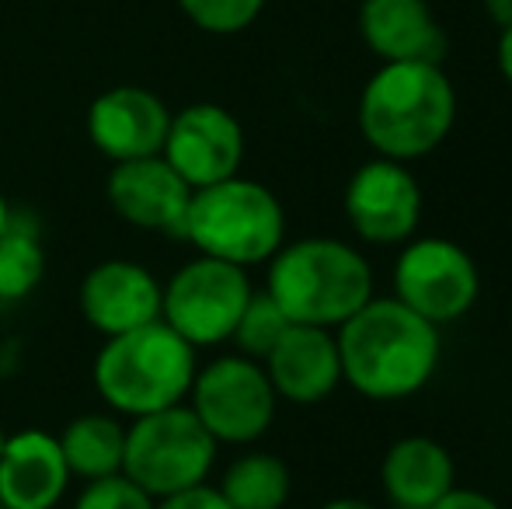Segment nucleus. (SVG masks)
<instances>
[{"instance_id": "5", "label": "nucleus", "mask_w": 512, "mask_h": 509, "mask_svg": "<svg viewBox=\"0 0 512 509\" xmlns=\"http://www.w3.org/2000/svg\"><path fill=\"white\" fill-rule=\"evenodd\" d=\"M182 238L199 255L251 269L286 245V210L262 182L234 175L192 192Z\"/></svg>"}, {"instance_id": "25", "label": "nucleus", "mask_w": 512, "mask_h": 509, "mask_svg": "<svg viewBox=\"0 0 512 509\" xmlns=\"http://www.w3.org/2000/svg\"><path fill=\"white\" fill-rule=\"evenodd\" d=\"M154 509H230L227 499L220 496L216 485H192V489H182L175 496L157 499Z\"/></svg>"}, {"instance_id": "1", "label": "nucleus", "mask_w": 512, "mask_h": 509, "mask_svg": "<svg viewBox=\"0 0 512 509\" xmlns=\"http://www.w3.org/2000/svg\"><path fill=\"white\" fill-rule=\"evenodd\" d=\"M342 381L370 401H401L436 377L439 328L398 297H370L335 328Z\"/></svg>"}, {"instance_id": "16", "label": "nucleus", "mask_w": 512, "mask_h": 509, "mask_svg": "<svg viewBox=\"0 0 512 509\" xmlns=\"http://www.w3.org/2000/svg\"><path fill=\"white\" fill-rule=\"evenodd\" d=\"M70 468L60 436L46 429H21L7 436L0 454V506L4 509H53L67 496Z\"/></svg>"}, {"instance_id": "4", "label": "nucleus", "mask_w": 512, "mask_h": 509, "mask_svg": "<svg viewBox=\"0 0 512 509\" xmlns=\"http://www.w3.org/2000/svg\"><path fill=\"white\" fill-rule=\"evenodd\" d=\"M196 370V346L164 321H150L105 342L95 360V387L115 415L140 419L182 405Z\"/></svg>"}, {"instance_id": "15", "label": "nucleus", "mask_w": 512, "mask_h": 509, "mask_svg": "<svg viewBox=\"0 0 512 509\" xmlns=\"http://www.w3.org/2000/svg\"><path fill=\"white\" fill-rule=\"evenodd\" d=\"M262 367L279 398L293 405H317L342 384V356L331 328L290 325Z\"/></svg>"}, {"instance_id": "21", "label": "nucleus", "mask_w": 512, "mask_h": 509, "mask_svg": "<svg viewBox=\"0 0 512 509\" xmlns=\"http://www.w3.org/2000/svg\"><path fill=\"white\" fill-rule=\"evenodd\" d=\"M46 276V252L32 227L18 217L0 234V304L25 300Z\"/></svg>"}, {"instance_id": "22", "label": "nucleus", "mask_w": 512, "mask_h": 509, "mask_svg": "<svg viewBox=\"0 0 512 509\" xmlns=\"http://www.w3.org/2000/svg\"><path fill=\"white\" fill-rule=\"evenodd\" d=\"M286 328H290V318H286L276 300L262 290V293H251V300H248V307H244L230 342H237V353L241 356H251V360L262 363L265 356L272 353V346L283 339Z\"/></svg>"}, {"instance_id": "17", "label": "nucleus", "mask_w": 512, "mask_h": 509, "mask_svg": "<svg viewBox=\"0 0 512 509\" xmlns=\"http://www.w3.org/2000/svg\"><path fill=\"white\" fill-rule=\"evenodd\" d=\"M359 32L384 63H443L446 56V32L425 0H363Z\"/></svg>"}, {"instance_id": "14", "label": "nucleus", "mask_w": 512, "mask_h": 509, "mask_svg": "<svg viewBox=\"0 0 512 509\" xmlns=\"http://www.w3.org/2000/svg\"><path fill=\"white\" fill-rule=\"evenodd\" d=\"M164 286L133 258H105L81 279V314L105 339L161 321Z\"/></svg>"}, {"instance_id": "19", "label": "nucleus", "mask_w": 512, "mask_h": 509, "mask_svg": "<svg viewBox=\"0 0 512 509\" xmlns=\"http://www.w3.org/2000/svg\"><path fill=\"white\" fill-rule=\"evenodd\" d=\"M60 447L74 478L95 482V478L119 475L122 454H126V426L105 412L77 415L60 433Z\"/></svg>"}, {"instance_id": "3", "label": "nucleus", "mask_w": 512, "mask_h": 509, "mask_svg": "<svg viewBox=\"0 0 512 509\" xmlns=\"http://www.w3.org/2000/svg\"><path fill=\"white\" fill-rule=\"evenodd\" d=\"M265 293L290 325L335 332L373 297V269L363 252L338 238H300L269 258Z\"/></svg>"}, {"instance_id": "20", "label": "nucleus", "mask_w": 512, "mask_h": 509, "mask_svg": "<svg viewBox=\"0 0 512 509\" xmlns=\"http://www.w3.org/2000/svg\"><path fill=\"white\" fill-rule=\"evenodd\" d=\"M216 489L230 509H283L290 503L293 475L283 457L269 450H248L230 461Z\"/></svg>"}, {"instance_id": "31", "label": "nucleus", "mask_w": 512, "mask_h": 509, "mask_svg": "<svg viewBox=\"0 0 512 509\" xmlns=\"http://www.w3.org/2000/svg\"><path fill=\"white\" fill-rule=\"evenodd\" d=\"M4 443H7V433L0 429V454H4Z\"/></svg>"}, {"instance_id": "24", "label": "nucleus", "mask_w": 512, "mask_h": 509, "mask_svg": "<svg viewBox=\"0 0 512 509\" xmlns=\"http://www.w3.org/2000/svg\"><path fill=\"white\" fill-rule=\"evenodd\" d=\"M157 499L147 496L133 478L108 475V478H95L81 489L74 509H154Z\"/></svg>"}, {"instance_id": "28", "label": "nucleus", "mask_w": 512, "mask_h": 509, "mask_svg": "<svg viewBox=\"0 0 512 509\" xmlns=\"http://www.w3.org/2000/svg\"><path fill=\"white\" fill-rule=\"evenodd\" d=\"M485 14L499 28H509L512 25V0H485Z\"/></svg>"}, {"instance_id": "27", "label": "nucleus", "mask_w": 512, "mask_h": 509, "mask_svg": "<svg viewBox=\"0 0 512 509\" xmlns=\"http://www.w3.org/2000/svg\"><path fill=\"white\" fill-rule=\"evenodd\" d=\"M499 70L512 88V25L502 28V35H499Z\"/></svg>"}, {"instance_id": "26", "label": "nucleus", "mask_w": 512, "mask_h": 509, "mask_svg": "<svg viewBox=\"0 0 512 509\" xmlns=\"http://www.w3.org/2000/svg\"><path fill=\"white\" fill-rule=\"evenodd\" d=\"M429 509H502L499 503H495L492 496H485V492L478 489H457L453 485L450 492H446L443 499H436Z\"/></svg>"}, {"instance_id": "12", "label": "nucleus", "mask_w": 512, "mask_h": 509, "mask_svg": "<svg viewBox=\"0 0 512 509\" xmlns=\"http://www.w3.org/2000/svg\"><path fill=\"white\" fill-rule=\"evenodd\" d=\"M192 192L196 189L161 154L112 164V175L105 182L108 206L126 224L140 227V231L168 234V238L185 234Z\"/></svg>"}, {"instance_id": "8", "label": "nucleus", "mask_w": 512, "mask_h": 509, "mask_svg": "<svg viewBox=\"0 0 512 509\" xmlns=\"http://www.w3.org/2000/svg\"><path fill=\"white\" fill-rule=\"evenodd\" d=\"M279 394L269 374L251 356H220L196 370V381L189 391V408L209 429L216 443H248L262 440L276 419Z\"/></svg>"}, {"instance_id": "11", "label": "nucleus", "mask_w": 512, "mask_h": 509, "mask_svg": "<svg viewBox=\"0 0 512 509\" xmlns=\"http://www.w3.org/2000/svg\"><path fill=\"white\" fill-rule=\"evenodd\" d=\"M161 157L192 185L206 189L234 178L244 161V129L223 105L199 102L171 116Z\"/></svg>"}, {"instance_id": "7", "label": "nucleus", "mask_w": 512, "mask_h": 509, "mask_svg": "<svg viewBox=\"0 0 512 509\" xmlns=\"http://www.w3.org/2000/svg\"><path fill=\"white\" fill-rule=\"evenodd\" d=\"M251 293L248 269L196 255L164 283L161 321L196 349L220 346L230 342Z\"/></svg>"}, {"instance_id": "30", "label": "nucleus", "mask_w": 512, "mask_h": 509, "mask_svg": "<svg viewBox=\"0 0 512 509\" xmlns=\"http://www.w3.org/2000/svg\"><path fill=\"white\" fill-rule=\"evenodd\" d=\"M14 220V213H11V206H7V196L0 192V234H4V227Z\"/></svg>"}, {"instance_id": "18", "label": "nucleus", "mask_w": 512, "mask_h": 509, "mask_svg": "<svg viewBox=\"0 0 512 509\" xmlns=\"http://www.w3.org/2000/svg\"><path fill=\"white\" fill-rule=\"evenodd\" d=\"M380 482L394 509H429L457 482V468L432 436H401L380 464Z\"/></svg>"}, {"instance_id": "6", "label": "nucleus", "mask_w": 512, "mask_h": 509, "mask_svg": "<svg viewBox=\"0 0 512 509\" xmlns=\"http://www.w3.org/2000/svg\"><path fill=\"white\" fill-rule=\"evenodd\" d=\"M216 447L199 415L189 405H171L150 412L126 426L122 475L133 478L147 496L164 499L192 485H203L213 471Z\"/></svg>"}, {"instance_id": "2", "label": "nucleus", "mask_w": 512, "mask_h": 509, "mask_svg": "<svg viewBox=\"0 0 512 509\" xmlns=\"http://www.w3.org/2000/svg\"><path fill=\"white\" fill-rule=\"evenodd\" d=\"M457 91L439 63H384L359 95V129L377 157L418 161L450 136Z\"/></svg>"}, {"instance_id": "13", "label": "nucleus", "mask_w": 512, "mask_h": 509, "mask_svg": "<svg viewBox=\"0 0 512 509\" xmlns=\"http://www.w3.org/2000/svg\"><path fill=\"white\" fill-rule=\"evenodd\" d=\"M171 112L154 91L119 84L108 88L88 109V136L95 150L112 164L154 157L164 150Z\"/></svg>"}, {"instance_id": "29", "label": "nucleus", "mask_w": 512, "mask_h": 509, "mask_svg": "<svg viewBox=\"0 0 512 509\" xmlns=\"http://www.w3.org/2000/svg\"><path fill=\"white\" fill-rule=\"evenodd\" d=\"M321 509H377V506L366 503V499H331V503H324Z\"/></svg>"}, {"instance_id": "9", "label": "nucleus", "mask_w": 512, "mask_h": 509, "mask_svg": "<svg viewBox=\"0 0 512 509\" xmlns=\"http://www.w3.org/2000/svg\"><path fill=\"white\" fill-rule=\"evenodd\" d=\"M481 272L471 252L450 238H411L394 262V297L436 328L453 325L474 307Z\"/></svg>"}, {"instance_id": "23", "label": "nucleus", "mask_w": 512, "mask_h": 509, "mask_svg": "<svg viewBox=\"0 0 512 509\" xmlns=\"http://www.w3.org/2000/svg\"><path fill=\"white\" fill-rule=\"evenodd\" d=\"M182 14L209 35H237L262 14L265 0H178Z\"/></svg>"}, {"instance_id": "10", "label": "nucleus", "mask_w": 512, "mask_h": 509, "mask_svg": "<svg viewBox=\"0 0 512 509\" xmlns=\"http://www.w3.org/2000/svg\"><path fill=\"white\" fill-rule=\"evenodd\" d=\"M345 217L370 245H405L422 224V189L405 161L373 157L345 185Z\"/></svg>"}]
</instances>
